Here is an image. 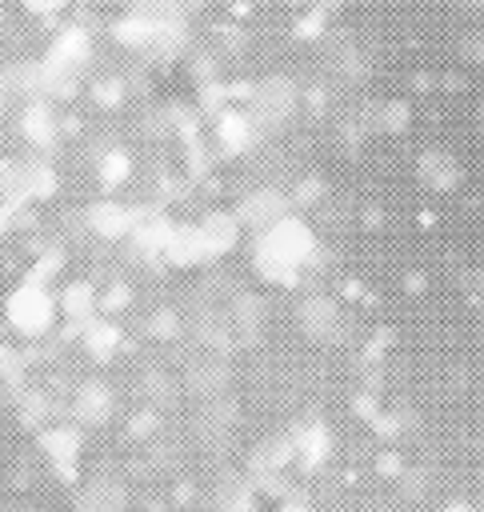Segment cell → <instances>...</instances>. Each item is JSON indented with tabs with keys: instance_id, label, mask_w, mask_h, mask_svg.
Here are the masks:
<instances>
[]
</instances>
